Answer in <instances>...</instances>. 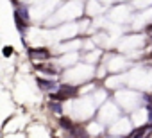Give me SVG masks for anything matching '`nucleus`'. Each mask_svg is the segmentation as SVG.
<instances>
[{"label": "nucleus", "instance_id": "nucleus-4", "mask_svg": "<svg viewBox=\"0 0 152 138\" xmlns=\"http://www.w3.org/2000/svg\"><path fill=\"white\" fill-rule=\"evenodd\" d=\"M15 22H16V25H18V29H20L22 32L27 29V22H25V20H23L20 15H16V13H15Z\"/></svg>", "mask_w": 152, "mask_h": 138}, {"label": "nucleus", "instance_id": "nucleus-3", "mask_svg": "<svg viewBox=\"0 0 152 138\" xmlns=\"http://www.w3.org/2000/svg\"><path fill=\"white\" fill-rule=\"evenodd\" d=\"M50 99H52V101H57V102H63L64 99H68V95H66L64 92H61V90H59V92L50 93Z\"/></svg>", "mask_w": 152, "mask_h": 138}, {"label": "nucleus", "instance_id": "nucleus-5", "mask_svg": "<svg viewBox=\"0 0 152 138\" xmlns=\"http://www.w3.org/2000/svg\"><path fill=\"white\" fill-rule=\"evenodd\" d=\"M59 90H61V92H64L68 97H70V95H75V93H77V88H73V86H68V84H61V86H59Z\"/></svg>", "mask_w": 152, "mask_h": 138}, {"label": "nucleus", "instance_id": "nucleus-8", "mask_svg": "<svg viewBox=\"0 0 152 138\" xmlns=\"http://www.w3.org/2000/svg\"><path fill=\"white\" fill-rule=\"evenodd\" d=\"M148 127H150V126H143V127H140V129H136V131H134V133L131 134V138H140L141 134H145V131H147Z\"/></svg>", "mask_w": 152, "mask_h": 138}, {"label": "nucleus", "instance_id": "nucleus-6", "mask_svg": "<svg viewBox=\"0 0 152 138\" xmlns=\"http://www.w3.org/2000/svg\"><path fill=\"white\" fill-rule=\"evenodd\" d=\"M48 108H50L54 113H61V111H63V106H61V102H57V101H50Z\"/></svg>", "mask_w": 152, "mask_h": 138}, {"label": "nucleus", "instance_id": "nucleus-1", "mask_svg": "<svg viewBox=\"0 0 152 138\" xmlns=\"http://www.w3.org/2000/svg\"><path fill=\"white\" fill-rule=\"evenodd\" d=\"M29 56L31 57H39V59H47L50 54L47 48H29Z\"/></svg>", "mask_w": 152, "mask_h": 138}, {"label": "nucleus", "instance_id": "nucleus-10", "mask_svg": "<svg viewBox=\"0 0 152 138\" xmlns=\"http://www.w3.org/2000/svg\"><path fill=\"white\" fill-rule=\"evenodd\" d=\"M36 68H38V70H41V72H45V74H50V76H56V74H57L56 70H52V68H45L43 65H38Z\"/></svg>", "mask_w": 152, "mask_h": 138}, {"label": "nucleus", "instance_id": "nucleus-2", "mask_svg": "<svg viewBox=\"0 0 152 138\" xmlns=\"http://www.w3.org/2000/svg\"><path fill=\"white\" fill-rule=\"evenodd\" d=\"M38 84H39L41 90H52V88H56V83L48 81V79H38Z\"/></svg>", "mask_w": 152, "mask_h": 138}, {"label": "nucleus", "instance_id": "nucleus-9", "mask_svg": "<svg viewBox=\"0 0 152 138\" xmlns=\"http://www.w3.org/2000/svg\"><path fill=\"white\" fill-rule=\"evenodd\" d=\"M15 13H16V15H20V16H22L25 22L29 20V13H27V9H25V7H20V9H16Z\"/></svg>", "mask_w": 152, "mask_h": 138}, {"label": "nucleus", "instance_id": "nucleus-11", "mask_svg": "<svg viewBox=\"0 0 152 138\" xmlns=\"http://www.w3.org/2000/svg\"><path fill=\"white\" fill-rule=\"evenodd\" d=\"M11 52H13V48H11V47H6V48H4V56H6V57H9V56H11Z\"/></svg>", "mask_w": 152, "mask_h": 138}, {"label": "nucleus", "instance_id": "nucleus-7", "mask_svg": "<svg viewBox=\"0 0 152 138\" xmlns=\"http://www.w3.org/2000/svg\"><path fill=\"white\" fill-rule=\"evenodd\" d=\"M59 124H61V127H64V129H73L72 120H70V118H66V117H61V118H59Z\"/></svg>", "mask_w": 152, "mask_h": 138}]
</instances>
